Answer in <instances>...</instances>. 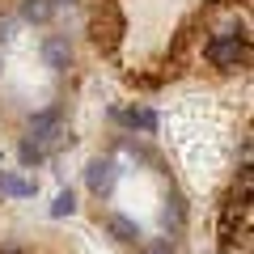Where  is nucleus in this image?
Listing matches in <instances>:
<instances>
[{"instance_id": "nucleus-1", "label": "nucleus", "mask_w": 254, "mask_h": 254, "mask_svg": "<svg viewBox=\"0 0 254 254\" xmlns=\"http://www.w3.org/2000/svg\"><path fill=\"white\" fill-rule=\"evenodd\" d=\"M123 13H119V4L115 0H102L98 9H93V17H89V38H93V47L98 51H115L119 43H123Z\"/></svg>"}, {"instance_id": "nucleus-2", "label": "nucleus", "mask_w": 254, "mask_h": 254, "mask_svg": "<svg viewBox=\"0 0 254 254\" xmlns=\"http://www.w3.org/2000/svg\"><path fill=\"white\" fill-rule=\"evenodd\" d=\"M203 55H208L212 68L220 72H237L250 64V38H208L203 43Z\"/></svg>"}, {"instance_id": "nucleus-3", "label": "nucleus", "mask_w": 254, "mask_h": 254, "mask_svg": "<svg viewBox=\"0 0 254 254\" xmlns=\"http://www.w3.org/2000/svg\"><path fill=\"white\" fill-rule=\"evenodd\" d=\"M85 182H89V190L98 199H110L115 187H119V165L110 161V157H93L89 170H85Z\"/></svg>"}, {"instance_id": "nucleus-4", "label": "nucleus", "mask_w": 254, "mask_h": 254, "mask_svg": "<svg viewBox=\"0 0 254 254\" xmlns=\"http://www.w3.org/2000/svg\"><path fill=\"white\" fill-rule=\"evenodd\" d=\"M110 119H115V123H123L127 131H140V136H153L157 127H161L157 110H148V106H123V110H110Z\"/></svg>"}, {"instance_id": "nucleus-5", "label": "nucleus", "mask_w": 254, "mask_h": 254, "mask_svg": "<svg viewBox=\"0 0 254 254\" xmlns=\"http://www.w3.org/2000/svg\"><path fill=\"white\" fill-rule=\"evenodd\" d=\"M43 60H47L51 72H68V68H72V43H68L64 34H51L43 43Z\"/></svg>"}, {"instance_id": "nucleus-6", "label": "nucleus", "mask_w": 254, "mask_h": 254, "mask_svg": "<svg viewBox=\"0 0 254 254\" xmlns=\"http://www.w3.org/2000/svg\"><path fill=\"white\" fill-rule=\"evenodd\" d=\"M161 229L170 237H178L182 229H187V199H182L178 190H170L165 195V208H161Z\"/></svg>"}, {"instance_id": "nucleus-7", "label": "nucleus", "mask_w": 254, "mask_h": 254, "mask_svg": "<svg viewBox=\"0 0 254 254\" xmlns=\"http://www.w3.org/2000/svg\"><path fill=\"white\" fill-rule=\"evenodd\" d=\"M106 233L115 237L119 246H140V225H136V220H127V216H119V212L106 216Z\"/></svg>"}, {"instance_id": "nucleus-8", "label": "nucleus", "mask_w": 254, "mask_h": 254, "mask_svg": "<svg viewBox=\"0 0 254 254\" xmlns=\"http://www.w3.org/2000/svg\"><path fill=\"white\" fill-rule=\"evenodd\" d=\"M55 127H60V106H47V110H38V115L30 119V140H43V136H51Z\"/></svg>"}, {"instance_id": "nucleus-9", "label": "nucleus", "mask_w": 254, "mask_h": 254, "mask_svg": "<svg viewBox=\"0 0 254 254\" xmlns=\"http://www.w3.org/2000/svg\"><path fill=\"white\" fill-rule=\"evenodd\" d=\"M0 195H13V199H30V195H34V182L21 178V174H0Z\"/></svg>"}, {"instance_id": "nucleus-10", "label": "nucleus", "mask_w": 254, "mask_h": 254, "mask_svg": "<svg viewBox=\"0 0 254 254\" xmlns=\"http://www.w3.org/2000/svg\"><path fill=\"white\" fill-rule=\"evenodd\" d=\"M51 13H55L51 0H21V21H30V26H43Z\"/></svg>"}, {"instance_id": "nucleus-11", "label": "nucleus", "mask_w": 254, "mask_h": 254, "mask_svg": "<svg viewBox=\"0 0 254 254\" xmlns=\"http://www.w3.org/2000/svg\"><path fill=\"white\" fill-rule=\"evenodd\" d=\"M17 161L21 165H26V170H34V165H43L47 161V153H43V144H38V140H21V144H17Z\"/></svg>"}, {"instance_id": "nucleus-12", "label": "nucleus", "mask_w": 254, "mask_h": 254, "mask_svg": "<svg viewBox=\"0 0 254 254\" xmlns=\"http://www.w3.org/2000/svg\"><path fill=\"white\" fill-rule=\"evenodd\" d=\"M72 212H76V195H72V187H68V190H60V195H55L51 216H55V220H64V216H72Z\"/></svg>"}, {"instance_id": "nucleus-13", "label": "nucleus", "mask_w": 254, "mask_h": 254, "mask_svg": "<svg viewBox=\"0 0 254 254\" xmlns=\"http://www.w3.org/2000/svg\"><path fill=\"white\" fill-rule=\"evenodd\" d=\"M144 254H170V237H157V242H148Z\"/></svg>"}, {"instance_id": "nucleus-14", "label": "nucleus", "mask_w": 254, "mask_h": 254, "mask_svg": "<svg viewBox=\"0 0 254 254\" xmlns=\"http://www.w3.org/2000/svg\"><path fill=\"white\" fill-rule=\"evenodd\" d=\"M9 30H13V17H0V43L9 38Z\"/></svg>"}, {"instance_id": "nucleus-15", "label": "nucleus", "mask_w": 254, "mask_h": 254, "mask_svg": "<svg viewBox=\"0 0 254 254\" xmlns=\"http://www.w3.org/2000/svg\"><path fill=\"white\" fill-rule=\"evenodd\" d=\"M51 4H60V9H64V4H76V0H51Z\"/></svg>"}]
</instances>
